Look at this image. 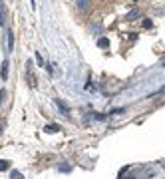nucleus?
Instances as JSON below:
<instances>
[{"mask_svg": "<svg viewBox=\"0 0 165 179\" xmlns=\"http://www.w3.org/2000/svg\"><path fill=\"white\" fill-rule=\"evenodd\" d=\"M76 6L80 12H88L92 8V0H76Z\"/></svg>", "mask_w": 165, "mask_h": 179, "instance_id": "nucleus-1", "label": "nucleus"}, {"mask_svg": "<svg viewBox=\"0 0 165 179\" xmlns=\"http://www.w3.org/2000/svg\"><path fill=\"white\" fill-rule=\"evenodd\" d=\"M139 10H132V12H128V14H125V20H128V22H133V20H137L139 18Z\"/></svg>", "mask_w": 165, "mask_h": 179, "instance_id": "nucleus-2", "label": "nucleus"}, {"mask_svg": "<svg viewBox=\"0 0 165 179\" xmlns=\"http://www.w3.org/2000/svg\"><path fill=\"white\" fill-rule=\"evenodd\" d=\"M8 68H10V64H8V60H4V62H2V70H0V76H2V80L8 78Z\"/></svg>", "mask_w": 165, "mask_h": 179, "instance_id": "nucleus-3", "label": "nucleus"}, {"mask_svg": "<svg viewBox=\"0 0 165 179\" xmlns=\"http://www.w3.org/2000/svg\"><path fill=\"white\" fill-rule=\"evenodd\" d=\"M12 50H14V32L8 30V52H12Z\"/></svg>", "mask_w": 165, "mask_h": 179, "instance_id": "nucleus-4", "label": "nucleus"}, {"mask_svg": "<svg viewBox=\"0 0 165 179\" xmlns=\"http://www.w3.org/2000/svg\"><path fill=\"white\" fill-rule=\"evenodd\" d=\"M44 131H48V133H56V131H60V125H56V123H48V125L44 127Z\"/></svg>", "mask_w": 165, "mask_h": 179, "instance_id": "nucleus-5", "label": "nucleus"}, {"mask_svg": "<svg viewBox=\"0 0 165 179\" xmlns=\"http://www.w3.org/2000/svg\"><path fill=\"white\" fill-rule=\"evenodd\" d=\"M98 46H100V48H109V38L101 36L100 40H98Z\"/></svg>", "mask_w": 165, "mask_h": 179, "instance_id": "nucleus-6", "label": "nucleus"}, {"mask_svg": "<svg viewBox=\"0 0 165 179\" xmlns=\"http://www.w3.org/2000/svg\"><path fill=\"white\" fill-rule=\"evenodd\" d=\"M4 22H6V12H4V4L0 2V26H4Z\"/></svg>", "mask_w": 165, "mask_h": 179, "instance_id": "nucleus-7", "label": "nucleus"}, {"mask_svg": "<svg viewBox=\"0 0 165 179\" xmlns=\"http://www.w3.org/2000/svg\"><path fill=\"white\" fill-rule=\"evenodd\" d=\"M8 167H10V161H6V159H0V171H6Z\"/></svg>", "mask_w": 165, "mask_h": 179, "instance_id": "nucleus-8", "label": "nucleus"}, {"mask_svg": "<svg viewBox=\"0 0 165 179\" xmlns=\"http://www.w3.org/2000/svg\"><path fill=\"white\" fill-rule=\"evenodd\" d=\"M143 28H145V30H151V28H153V22H151L149 18H143Z\"/></svg>", "mask_w": 165, "mask_h": 179, "instance_id": "nucleus-9", "label": "nucleus"}, {"mask_svg": "<svg viewBox=\"0 0 165 179\" xmlns=\"http://www.w3.org/2000/svg\"><path fill=\"white\" fill-rule=\"evenodd\" d=\"M56 105H58V108H60V109H64V112H66V113H70V109H68V105L64 104V101H60V100H56Z\"/></svg>", "mask_w": 165, "mask_h": 179, "instance_id": "nucleus-10", "label": "nucleus"}, {"mask_svg": "<svg viewBox=\"0 0 165 179\" xmlns=\"http://www.w3.org/2000/svg\"><path fill=\"white\" fill-rule=\"evenodd\" d=\"M10 179H24V175H22L20 171H12V173H10Z\"/></svg>", "mask_w": 165, "mask_h": 179, "instance_id": "nucleus-11", "label": "nucleus"}, {"mask_svg": "<svg viewBox=\"0 0 165 179\" xmlns=\"http://www.w3.org/2000/svg\"><path fill=\"white\" fill-rule=\"evenodd\" d=\"M94 32H101V24H96V26H92Z\"/></svg>", "mask_w": 165, "mask_h": 179, "instance_id": "nucleus-12", "label": "nucleus"}, {"mask_svg": "<svg viewBox=\"0 0 165 179\" xmlns=\"http://www.w3.org/2000/svg\"><path fill=\"white\" fill-rule=\"evenodd\" d=\"M129 2H137V0H129Z\"/></svg>", "mask_w": 165, "mask_h": 179, "instance_id": "nucleus-13", "label": "nucleus"}, {"mask_svg": "<svg viewBox=\"0 0 165 179\" xmlns=\"http://www.w3.org/2000/svg\"><path fill=\"white\" fill-rule=\"evenodd\" d=\"M163 68H165V62H163Z\"/></svg>", "mask_w": 165, "mask_h": 179, "instance_id": "nucleus-14", "label": "nucleus"}]
</instances>
